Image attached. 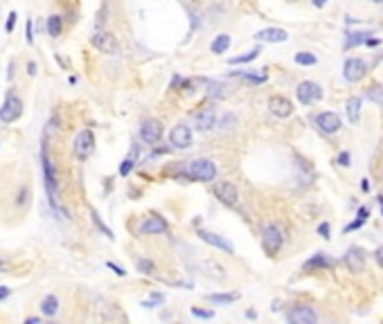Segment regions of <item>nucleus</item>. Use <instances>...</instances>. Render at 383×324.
<instances>
[{"mask_svg":"<svg viewBox=\"0 0 383 324\" xmlns=\"http://www.w3.org/2000/svg\"><path fill=\"white\" fill-rule=\"evenodd\" d=\"M187 173H190V178L196 182H212L216 178V167H214V162L207 160V158H196V160L190 162Z\"/></svg>","mask_w":383,"mask_h":324,"instance_id":"f257e3e1","label":"nucleus"},{"mask_svg":"<svg viewBox=\"0 0 383 324\" xmlns=\"http://www.w3.org/2000/svg\"><path fill=\"white\" fill-rule=\"evenodd\" d=\"M21 115H23V99L18 97L16 93H9L7 97H5L3 108H0V122L12 124V122H16Z\"/></svg>","mask_w":383,"mask_h":324,"instance_id":"f03ea898","label":"nucleus"},{"mask_svg":"<svg viewBox=\"0 0 383 324\" xmlns=\"http://www.w3.org/2000/svg\"><path fill=\"white\" fill-rule=\"evenodd\" d=\"M282 243H284V234H282V230H280L278 225H273V223H268L261 230V245H264V250L268 254H275L280 248H282Z\"/></svg>","mask_w":383,"mask_h":324,"instance_id":"7ed1b4c3","label":"nucleus"},{"mask_svg":"<svg viewBox=\"0 0 383 324\" xmlns=\"http://www.w3.org/2000/svg\"><path fill=\"white\" fill-rule=\"evenodd\" d=\"M72 149H75L77 160H86V158H90V153L95 151V135H93V131H90V128L81 131V133L75 138Z\"/></svg>","mask_w":383,"mask_h":324,"instance_id":"20e7f679","label":"nucleus"},{"mask_svg":"<svg viewBox=\"0 0 383 324\" xmlns=\"http://www.w3.org/2000/svg\"><path fill=\"white\" fill-rule=\"evenodd\" d=\"M295 95H298L300 104L313 106L316 101L322 99V88H320L318 84H313V81H302V84L298 86V90H295Z\"/></svg>","mask_w":383,"mask_h":324,"instance_id":"39448f33","label":"nucleus"},{"mask_svg":"<svg viewBox=\"0 0 383 324\" xmlns=\"http://www.w3.org/2000/svg\"><path fill=\"white\" fill-rule=\"evenodd\" d=\"M90 43H93L95 50H99L101 54H118V41L111 32H95L90 36Z\"/></svg>","mask_w":383,"mask_h":324,"instance_id":"423d86ee","label":"nucleus"},{"mask_svg":"<svg viewBox=\"0 0 383 324\" xmlns=\"http://www.w3.org/2000/svg\"><path fill=\"white\" fill-rule=\"evenodd\" d=\"M169 142H172V147H176V149H190L194 144L192 128L183 122L176 124V126L172 128V133H169Z\"/></svg>","mask_w":383,"mask_h":324,"instance_id":"0eeeda50","label":"nucleus"},{"mask_svg":"<svg viewBox=\"0 0 383 324\" xmlns=\"http://www.w3.org/2000/svg\"><path fill=\"white\" fill-rule=\"evenodd\" d=\"M316 126L322 131V133H327V135H334V133H338L343 126V119L338 117L336 113H332V110H324V113H320L316 115Z\"/></svg>","mask_w":383,"mask_h":324,"instance_id":"6e6552de","label":"nucleus"},{"mask_svg":"<svg viewBox=\"0 0 383 324\" xmlns=\"http://www.w3.org/2000/svg\"><path fill=\"white\" fill-rule=\"evenodd\" d=\"M160 138H162V124H160L158 119L142 122V126H140V140H142V142L156 144V142H160Z\"/></svg>","mask_w":383,"mask_h":324,"instance_id":"1a4fd4ad","label":"nucleus"},{"mask_svg":"<svg viewBox=\"0 0 383 324\" xmlns=\"http://www.w3.org/2000/svg\"><path fill=\"white\" fill-rule=\"evenodd\" d=\"M367 72V63L363 59H347L345 66H343V75H345L347 81H361Z\"/></svg>","mask_w":383,"mask_h":324,"instance_id":"9d476101","label":"nucleus"},{"mask_svg":"<svg viewBox=\"0 0 383 324\" xmlns=\"http://www.w3.org/2000/svg\"><path fill=\"white\" fill-rule=\"evenodd\" d=\"M268 110L275 115V117H291L293 115V104H291V99L282 97V95H273V97L268 99Z\"/></svg>","mask_w":383,"mask_h":324,"instance_id":"9b49d317","label":"nucleus"},{"mask_svg":"<svg viewBox=\"0 0 383 324\" xmlns=\"http://www.w3.org/2000/svg\"><path fill=\"white\" fill-rule=\"evenodd\" d=\"M343 261H345V266L352 270V273H363V270H365V250L352 245V248L345 252Z\"/></svg>","mask_w":383,"mask_h":324,"instance_id":"f8f14e48","label":"nucleus"},{"mask_svg":"<svg viewBox=\"0 0 383 324\" xmlns=\"http://www.w3.org/2000/svg\"><path fill=\"white\" fill-rule=\"evenodd\" d=\"M198 239L205 241L207 245H212V248H219L221 252L226 254H232L235 252V248H232V243L228 239H224V236L214 234V232H207V230H198Z\"/></svg>","mask_w":383,"mask_h":324,"instance_id":"ddd939ff","label":"nucleus"},{"mask_svg":"<svg viewBox=\"0 0 383 324\" xmlns=\"http://www.w3.org/2000/svg\"><path fill=\"white\" fill-rule=\"evenodd\" d=\"M216 198H219L224 205L235 207L237 203H239V191H237V187L232 185V182H219V185H216Z\"/></svg>","mask_w":383,"mask_h":324,"instance_id":"4468645a","label":"nucleus"},{"mask_svg":"<svg viewBox=\"0 0 383 324\" xmlns=\"http://www.w3.org/2000/svg\"><path fill=\"white\" fill-rule=\"evenodd\" d=\"M255 41H259V43H287L289 41V32L282 30V27H268V30L257 32Z\"/></svg>","mask_w":383,"mask_h":324,"instance_id":"2eb2a0df","label":"nucleus"},{"mask_svg":"<svg viewBox=\"0 0 383 324\" xmlns=\"http://www.w3.org/2000/svg\"><path fill=\"white\" fill-rule=\"evenodd\" d=\"M289 322H293V324H316L318 315H316V311L309 308V306H295L293 311L289 313Z\"/></svg>","mask_w":383,"mask_h":324,"instance_id":"dca6fc26","label":"nucleus"},{"mask_svg":"<svg viewBox=\"0 0 383 324\" xmlns=\"http://www.w3.org/2000/svg\"><path fill=\"white\" fill-rule=\"evenodd\" d=\"M140 232H142V234H162V232H167V221H165L162 216L153 214L142 223Z\"/></svg>","mask_w":383,"mask_h":324,"instance_id":"f3484780","label":"nucleus"},{"mask_svg":"<svg viewBox=\"0 0 383 324\" xmlns=\"http://www.w3.org/2000/svg\"><path fill=\"white\" fill-rule=\"evenodd\" d=\"M216 126V113L212 108H205L196 115V128L198 131H210Z\"/></svg>","mask_w":383,"mask_h":324,"instance_id":"a211bd4d","label":"nucleus"},{"mask_svg":"<svg viewBox=\"0 0 383 324\" xmlns=\"http://www.w3.org/2000/svg\"><path fill=\"white\" fill-rule=\"evenodd\" d=\"M361 106H363L361 97H350L347 99L345 110H347V119H350L352 124H358V119H361Z\"/></svg>","mask_w":383,"mask_h":324,"instance_id":"6ab92c4d","label":"nucleus"},{"mask_svg":"<svg viewBox=\"0 0 383 324\" xmlns=\"http://www.w3.org/2000/svg\"><path fill=\"white\" fill-rule=\"evenodd\" d=\"M41 311L45 317H54L57 313H59V299H57V295H45V297H43Z\"/></svg>","mask_w":383,"mask_h":324,"instance_id":"aec40b11","label":"nucleus"},{"mask_svg":"<svg viewBox=\"0 0 383 324\" xmlns=\"http://www.w3.org/2000/svg\"><path fill=\"white\" fill-rule=\"evenodd\" d=\"M329 266H332V259L329 257H324V254H313L311 259L304 264V270H318V268H322V270H327Z\"/></svg>","mask_w":383,"mask_h":324,"instance_id":"412c9836","label":"nucleus"},{"mask_svg":"<svg viewBox=\"0 0 383 324\" xmlns=\"http://www.w3.org/2000/svg\"><path fill=\"white\" fill-rule=\"evenodd\" d=\"M230 43H232V38L228 36V34H219V36L212 41V45H210L212 54H224L228 47H230Z\"/></svg>","mask_w":383,"mask_h":324,"instance_id":"4be33fe9","label":"nucleus"},{"mask_svg":"<svg viewBox=\"0 0 383 324\" xmlns=\"http://www.w3.org/2000/svg\"><path fill=\"white\" fill-rule=\"evenodd\" d=\"M259 54H261V47H259V45H255L253 50H248V52H246V54H239V56H232V59L228 61V63H230V66L248 63V61H255V59H257V56H259Z\"/></svg>","mask_w":383,"mask_h":324,"instance_id":"5701e85b","label":"nucleus"},{"mask_svg":"<svg viewBox=\"0 0 383 324\" xmlns=\"http://www.w3.org/2000/svg\"><path fill=\"white\" fill-rule=\"evenodd\" d=\"M239 299V293H212L207 295V302L212 304H232Z\"/></svg>","mask_w":383,"mask_h":324,"instance_id":"b1692460","label":"nucleus"},{"mask_svg":"<svg viewBox=\"0 0 383 324\" xmlns=\"http://www.w3.org/2000/svg\"><path fill=\"white\" fill-rule=\"evenodd\" d=\"M203 266H207L210 270H203V273L207 275V277L212 279H226V270L221 264H216V261H203Z\"/></svg>","mask_w":383,"mask_h":324,"instance_id":"393cba45","label":"nucleus"},{"mask_svg":"<svg viewBox=\"0 0 383 324\" xmlns=\"http://www.w3.org/2000/svg\"><path fill=\"white\" fill-rule=\"evenodd\" d=\"M365 36H370V32H350L347 34V38H345V50H352V47L365 43L367 41Z\"/></svg>","mask_w":383,"mask_h":324,"instance_id":"a878e982","label":"nucleus"},{"mask_svg":"<svg viewBox=\"0 0 383 324\" xmlns=\"http://www.w3.org/2000/svg\"><path fill=\"white\" fill-rule=\"evenodd\" d=\"M30 203H32V189H30V185H23L16 194V207L23 210V207H27Z\"/></svg>","mask_w":383,"mask_h":324,"instance_id":"bb28decb","label":"nucleus"},{"mask_svg":"<svg viewBox=\"0 0 383 324\" xmlns=\"http://www.w3.org/2000/svg\"><path fill=\"white\" fill-rule=\"evenodd\" d=\"M135 156H138V147L131 149V156H127V158H124V162L120 164V176H129V173L133 171V167H135Z\"/></svg>","mask_w":383,"mask_h":324,"instance_id":"cd10ccee","label":"nucleus"},{"mask_svg":"<svg viewBox=\"0 0 383 324\" xmlns=\"http://www.w3.org/2000/svg\"><path fill=\"white\" fill-rule=\"evenodd\" d=\"M370 219V207H361V210H358V214H356V221H354V223H350L345 227V232H352V230H358V227H361L363 223H365V221Z\"/></svg>","mask_w":383,"mask_h":324,"instance_id":"c85d7f7f","label":"nucleus"},{"mask_svg":"<svg viewBox=\"0 0 383 324\" xmlns=\"http://www.w3.org/2000/svg\"><path fill=\"white\" fill-rule=\"evenodd\" d=\"M61 27H64V23H61V16H50L47 18V34H50L52 38H57V36H61Z\"/></svg>","mask_w":383,"mask_h":324,"instance_id":"c756f323","label":"nucleus"},{"mask_svg":"<svg viewBox=\"0 0 383 324\" xmlns=\"http://www.w3.org/2000/svg\"><path fill=\"white\" fill-rule=\"evenodd\" d=\"M316 54H311V52H298L295 54V63L298 66H316Z\"/></svg>","mask_w":383,"mask_h":324,"instance_id":"7c9ffc66","label":"nucleus"},{"mask_svg":"<svg viewBox=\"0 0 383 324\" xmlns=\"http://www.w3.org/2000/svg\"><path fill=\"white\" fill-rule=\"evenodd\" d=\"M138 270L142 275H153V270H156V266H153V261H149V259H138Z\"/></svg>","mask_w":383,"mask_h":324,"instance_id":"2f4dec72","label":"nucleus"},{"mask_svg":"<svg viewBox=\"0 0 383 324\" xmlns=\"http://www.w3.org/2000/svg\"><path fill=\"white\" fill-rule=\"evenodd\" d=\"M90 216H93V221H95V225H97V227H99V230H101V232H104V236H108V239H113V232H111V230H108V227H106L104 223H101V219H99V214H97V212H95V210H93V212H90Z\"/></svg>","mask_w":383,"mask_h":324,"instance_id":"473e14b6","label":"nucleus"},{"mask_svg":"<svg viewBox=\"0 0 383 324\" xmlns=\"http://www.w3.org/2000/svg\"><path fill=\"white\" fill-rule=\"evenodd\" d=\"M207 95H210V97H224V86H219V84H207Z\"/></svg>","mask_w":383,"mask_h":324,"instance_id":"72a5a7b5","label":"nucleus"},{"mask_svg":"<svg viewBox=\"0 0 383 324\" xmlns=\"http://www.w3.org/2000/svg\"><path fill=\"white\" fill-rule=\"evenodd\" d=\"M192 315L194 317H201V320H212V317H214V313L207 311V308H196V306H194L192 308Z\"/></svg>","mask_w":383,"mask_h":324,"instance_id":"f704fd0d","label":"nucleus"},{"mask_svg":"<svg viewBox=\"0 0 383 324\" xmlns=\"http://www.w3.org/2000/svg\"><path fill=\"white\" fill-rule=\"evenodd\" d=\"M235 124H237V117H235V115H224V117L219 119V126H221V128H232Z\"/></svg>","mask_w":383,"mask_h":324,"instance_id":"c9c22d12","label":"nucleus"},{"mask_svg":"<svg viewBox=\"0 0 383 324\" xmlns=\"http://www.w3.org/2000/svg\"><path fill=\"white\" fill-rule=\"evenodd\" d=\"M246 81H253V84H264L266 81V75H250V72H241Z\"/></svg>","mask_w":383,"mask_h":324,"instance_id":"e433bc0d","label":"nucleus"},{"mask_svg":"<svg viewBox=\"0 0 383 324\" xmlns=\"http://www.w3.org/2000/svg\"><path fill=\"white\" fill-rule=\"evenodd\" d=\"M16 12H12V14H9V16H7V23H5V32H9V34H12L14 32V27H16Z\"/></svg>","mask_w":383,"mask_h":324,"instance_id":"4c0bfd02","label":"nucleus"},{"mask_svg":"<svg viewBox=\"0 0 383 324\" xmlns=\"http://www.w3.org/2000/svg\"><path fill=\"white\" fill-rule=\"evenodd\" d=\"M383 88H370V93H367V97H370L372 101H376V104H381L383 101Z\"/></svg>","mask_w":383,"mask_h":324,"instance_id":"58836bf2","label":"nucleus"},{"mask_svg":"<svg viewBox=\"0 0 383 324\" xmlns=\"http://www.w3.org/2000/svg\"><path fill=\"white\" fill-rule=\"evenodd\" d=\"M329 232H332V227H329V223H320V225H318V234L322 236V239H329V236H332V234H329Z\"/></svg>","mask_w":383,"mask_h":324,"instance_id":"ea45409f","label":"nucleus"},{"mask_svg":"<svg viewBox=\"0 0 383 324\" xmlns=\"http://www.w3.org/2000/svg\"><path fill=\"white\" fill-rule=\"evenodd\" d=\"M25 34H27V43H32L34 41V21L30 18V21H27V25H25Z\"/></svg>","mask_w":383,"mask_h":324,"instance_id":"a19ab883","label":"nucleus"},{"mask_svg":"<svg viewBox=\"0 0 383 324\" xmlns=\"http://www.w3.org/2000/svg\"><path fill=\"white\" fill-rule=\"evenodd\" d=\"M106 266H108V268H111V270H113V273H115V275H120V277H124V275H127V270H124V268H122V266H118V264H113V261H108V264H106Z\"/></svg>","mask_w":383,"mask_h":324,"instance_id":"79ce46f5","label":"nucleus"},{"mask_svg":"<svg viewBox=\"0 0 383 324\" xmlns=\"http://www.w3.org/2000/svg\"><path fill=\"white\" fill-rule=\"evenodd\" d=\"M338 164H341V167H350V153H341V156H338Z\"/></svg>","mask_w":383,"mask_h":324,"instance_id":"37998d69","label":"nucleus"},{"mask_svg":"<svg viewBox=\"0 0 383 324\" xmlns=\"http://www.w3.org/2000/svg\"><path fill=\"white\" fill-rule=\"evenodd\" d=\"M374 259H376V264H379L381 268H383V245H381V248H376V252H374Z\"/></svg>","mask_w":383,"mask_h":324,"instance_id":"c03bdc74","label":"nucleus"},{"mask_svg":"<svg viewBox=\"0 0 383 324\" xmlns=\"http://www.w3.org/2000/svg\"><path fill=\"white\" fill-rule=\"evenodd\" d=\"M36 70H38V66L34 63V61H30V63H27V75L34 77V75H36Z\"/></svg>","mask_w":383,"mask_h":324,"instance_id":"a18cd8bd","label":"nucleus"},{"mask_svg":"<svg viewBox=\"0 0 383 324\" xmlns=\"http://www.w3.org/2000/svg\"><path fill=\"white\" fill-rule=\"evenodd\" d=\"M9 295H12V288H7V286H0V299H7Z\"/></svg>","mask_w":383,"mask_h":324,"instance_id":"49530a36","label":"nucleus"},{"mask_svg":"<svg viewBox=\"0 0 383 324\" xmlns=\"http://www.w3.org/2000/svg\"><path fill=\"white\" fill-rule=\"evenodd\" d=\"M9 270V261L7 259H0V273H7Z\"/></svg>","mask_w":383,"mask_h":324,"instance_id":"de8ad7c7","label":"nucleus"},{"mask_svg":"<svg viewBox=\"0 0 383 324\" xmlns=\"http://www.w3.org/2000/svg\"><path fill=\"white\" fill-rule=\"evenodd\" d=\"M311 3H313V7H324V5H327V0H311Z\"/></svg>","mask_w":383,"mask_h":324,"instance_id":"09e8293b","label":"nucleus"},{"mask_svg":"<svg viewBox=\"0 0 383 324\" xmlns=\"http://www.w3.org/2000/svg\"><path fill=\"white\" fill-rule=\"evenodd\" d=\"M361 189H363V191H367V189H370V182H367L365 178H363V180H361Z\"/></svg>","mask_w":383,"mask_h":324,"instance_id":"8fccbe9b","label":"nucleus"},{"mask_svg":"<svg viewBox=\"0 0 383 324\" xmlns=\"http://www.w3.org/2000/svg\"><path fill=\"white\" fill-rule=\"evenodd\" d=\"M365 43H367V45H379V43H381V41H379V38H367V41H365Z\"/></svg>","mask_w":383,"mask_h":324,"instance_id":"3c124183","label":"nucleus"},{"mask_svg":"<svg viewBox=\"0 0 383 324\" xmlns=\"http://www.w3.org/2000/svg\"><path fill=\"white\" fill-rule=\"evenodd\" d=\"M246 317H250V320H253V317H257V313L255 311H246Z\"/></svg>","mask_w":383,"mask_h":324,"instance_id":"603ef678","label":"nucleus"},{"mask_svg":"<svg viewBox=\"0 0 383 324\" xmlns=\"http://www.w3.org/2000/svg\"><path fill=\"white\" fill-rule=\"evenodd\" d=\"M38 320H41V317H27L25 322H27V324H34V322H38Z\"/></svg>","mask_w":383,"mask_h":324,"instance_id":"864d4df0","label":"nucleus"},{"mask_svg":"<svg viewBox=\"0 0 383 324\" xmlns=\"http://www.w3.org/2000/svg\"><path fill=\"white\" fill-rule=\"evenodd\" d=\"M370 3H383V0H370Z\"/></svg>","mask_w":383,"mask_h":324,"instance_id":"5fc2aeb1","label":"nucleus"}]
</instances>
